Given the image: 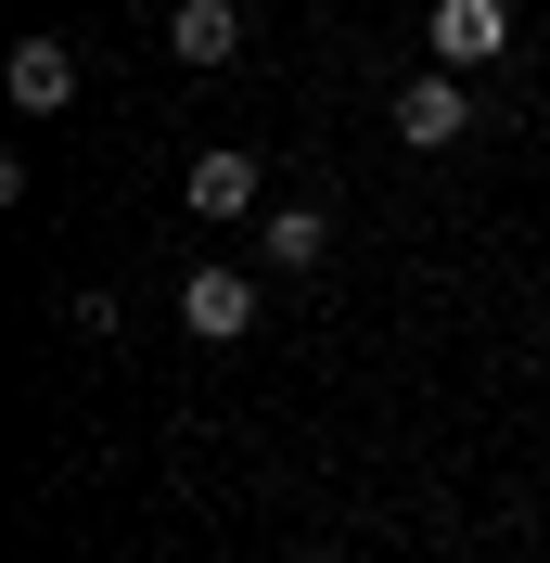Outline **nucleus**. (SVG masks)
I'll list each match as a JSON object with an SVG mask.
<instances>
[{
  "label": "nucleus",
  "mask_w": 550,
  "mask_h": 563,
  "mask_svg": "<svg viewBox=\"0 0 550 563\" xmlns=\"http://www.w3.org/2000/svg\"><path fill=\"white\" fill-rule=\"evenodd\" d=\"M13 115H65L77 103V38H13Z\"/></svg>",
  "instance_id": "5"
},
{
  "label": "nucleus",
  "mask_w": 550,
  "mask_h": 563,
  "mask_svg": "<svg viewBox=\"0 0 550 563\" xmlns=\"http://www.w3.org/2000/svg\"><path fill=\"white\" fill-rule=\"evenodd\" d=\"M384 129L410 141V154H448V141L474 129V77H448V65H422L410 90H397V103H384Z\"/></svg>",
  "instance_id": "2"
},
{
  "label": "nucleus",
  "mask_w": 550,
  "mask_h": 563,
  "mask_svg": "<svg viewBox=\"0 0 550 563\" xmlns=\"http://www.w3.org/2000/svg\"><path fill=\"white\" fill-rule=\"evenodd\" d=\"M320 256H333V218H320V206H270V218H256V269L295 282V269H320Z\"/></svg>",
  "instance_id": "7"
},
{
  "label": "nucleus",
  "mask_w": 550,
  "mask_h": 563,
  "mask_svg": "<svg viewBox=\"0 0 550 563\" xmlns=\"http://www.w3.org/2000/svg\"><path fill=\"white\" fill-rule=\"evenodd\" d=\"M538 385H550V372H538Z\"/></svg>",
  "instance_id": "9"
},
{
  "label": "nucleus",
  "mask_w": 550,
  "mask_h": 563,
  "mask_svg": "<svg viewBox=\"0 0 550 563\" xmlns=\"http://www.w3.org/2000/svg\"><path fill=\"white\" fill-rule=\"evenodd\" d=\"M538 282H550V256H538Z\"/></svg>",
  "instance_id": "8"
},
{
  "label": "nucleus",
  "mask_w": 550,
  "mask_h": 563,
  "mask_svg": "<svg viewBox=\"0 0 550 563\" xmlns=\"http://www.w3.org/2000/svg\"><path fill=\"white\" fill-rule=\"evenodd\" d=\"M167 52H179L193 77H218V65L243 52V13H231V0H179V13H167Z\"/></svg>",
  "instance_id": "6"
},
{
  "label": "nucleus",
  "mask_w": 550,
  "mask_h": 563,
  "mask_svg": "<svg viewBox=\"0 0 550 563\" xmlns=\"http://www.w3.org/2000/svg\"><path fill=\"white\" fill-rule=\"evenodd\" d=\"M179 206L231 231V218H270V179H256V154H243V141H206V154L179 167Z\"/></svg>",
  "instance_id": "1"
},
{
  "label": "nucleus",
  "mask_w": 550,
  "mask_h": 563,
  "mask_svg": "<svg viewBox=\"0 0 550 563\" xmlns=\"http://www.w3.org/2000/svg\"><path fill=\"white\" fill-rule=\"evenodd\" d=\"M422 38H436L448 77H474V65H499V52H513V0H436V13H422Z\"/></svg>",
  "instance_id": "3"
},
{
  "label": "nucleus",
  "mask_w": 550,
  "mask_h": 563,
  "mask_svg": "<svg viewBox=\"0 0 550 563\" xmlns=\"http://www.w3.org/2000/svg\"><path fill=\"white\" fill-rule=\"evenodd\" d=\"M179 333L193 346H243L256 333V269H193L179 282Z\"/></svg>",
  "instance_id": "4"
}]
</instances>
